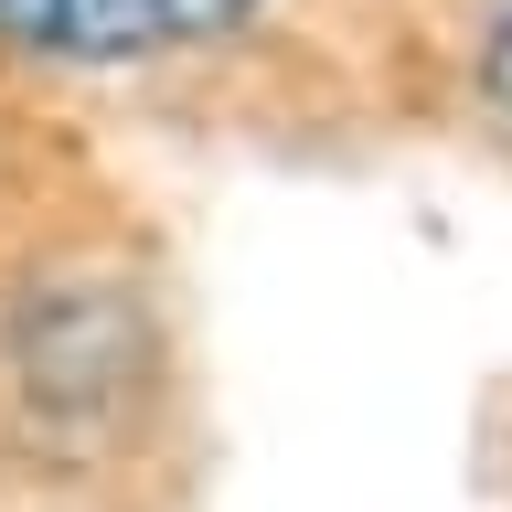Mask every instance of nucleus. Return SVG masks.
<instances>
[{
    "label": "nucleus",
    "instance_id": "1",
    "mask_svg": "<svg viewBox=\"0 0 512 512\" xmlns=\"http://www.w3.org/2000/svg\"><path fill=\"white\" fill-rule=\"evenodd\" d=\"M0 43L54 64H118L171 43V22H160V0H0Z\"/></svg>",
    "mask_w": 512,
    "mask_h": 512
},
{
    "label": "nucleus",
    "instance_id": "2",
    "mask_svg": "<svg viewBox=\"0 0 512 512\" xmlns=\"http://www.w3.org/2000/svg\"><path fill=\"white\" fill-rule=\"evenodd\" d=\"M256 0H160V22H171V43H192V32H235Z\"/></svg>",
    "mask_w": 512,
    "mask_h": 512
},
{
    "label": "nucleus",
    "instance_id": "3",
    "mask_svg": "<svg viewBox=\"0 0 512 512\" xmlns=\"http://www.w3.org/2000/svg\"><path fill=\"white\" fill-rule=\"evenodd\" d=\"M480 86L512 107V0H491V22H480Z\"/></svg>",
    "mask_w": 512,
    "mask_h": 512
}]
</instances>
